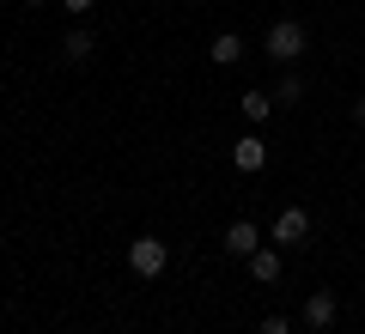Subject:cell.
Segmentation results:
<instances>
[{
  "label": "cell",
  "mask_w": 365,
  "mask_h": 334,
  "mask_svg": "<svg viewBox=\"0 0 365 334\" xmlns=\"http://www.w3.org/2000/svg\"><path fill=\"white\" fill-rule=\"evenodd\" d=\"M220 244L232 249L237 261H244V256H256V249H262V231H256V219H232V225H225V237H220Z\"/></svg>",
  "instance_id": "277c9868"
},
{
  "label": "cell",
  "mask_w": 365,
  "mask_h": 334,
  "mask_svg": "<svg viewBox=\"0 0 365 334\" xmlns=\"http://www.w3.org/2000/svg\"><path fill=\"white\" fill-rule=\"evenodd\" d=\"M232 165L244 170V177H256V170L268 165V140H262V134H244V140H232Z\"/></svg>",
  "instance_id": "5b68a950"
},
{
  "label": "cell",
  "mask_w": 365,
  "mask_h": 334,
  "mask_svg": "<svg viewBox=\"0 0 365 334\" xmlns=\"http://www.w3.org/2000/svg\"><path fill=\"white\" fill-rule=\"evenodd\" d=\"M262 49H268L280 67H292V61L304 55V25H299V19H274L268 37H262Z\"/></svg>",
  "instance_id": "6da1fadb"
},
{
  "label": "cell",
  "mask_w": 365,
  "mask_h": 334,
  "mask_svg": "<svg viewBox=\"0 0 365 334\" xmlns=\"http://www.w3.org/2000/svg\"><path fill=\"white\" fill-rule=\"evenodd\" d=\"M335 292H311L304 298V328H335Z\"/></svg>",
  "instance_id": "52a82bcc"
},
{
  "label": "cell",
  "mask_w": 365,
  "mask_h": 334,
  "mask_svg": "<svg viewBox=\"0 0 365 334\" xmlns=\"http://www.w3.org/2000/svg\"><path fill=\"white\" fill-rule=\"evenodd\" d=\"M274 103H304V79L292 73V67L280 73V85H274Z\"/></svg>",
  "instance_id": "8fae6325"
},
{
  "label": "cell",
  "mask_w": 365,
  "mask_h": 334,
  "mask_svg": "<svg viewBox=\"0 0 365 334\" xmlns=\"http://www.w3.org/2000/svg\"><path fill=\"white\" fill-rule=\"evenodd\" d=\"M256 334H292V322H287V316H262Z\"/></svg>",
  "instance_id": "7c38bea8"
},
{
  "label": "cell",
  "mask_w": 365,
  "mask_h": 334,
  "mask_svg": "<svg viewBox=\"0 0 365 334\" xmlns=\"http://www.w3.org/2000/svg\"><path fill=\"white\" fill-rule=\"evenodd\" d=\"M244 268H250V280H256V286H274L287 261H280V249H268V244H262L256 256H244Z\"/></svg>",
  "instance_id": "8992f818"
},
{
  "label": "cell",
  "mask_w": 365,
  "mask_h": 334,
  "mask_svg": "<svg viewBox=\"0 0 365 334\" xmlns=\"http://www.w3.org/2000/svg\"><path fill=\"white\" fill-rule=\"evenodd\" d=\"M353 122H359V128H365V98H353Z\"/></svg>",
  "instance_id": "5bb4252c"
},
{
  "label": "cell",
  "mask_w": 365,
  "mask_h": 334,
  "mask_svg": "<svg viewBox=\"0 0 365 334\" xmlns=\"http://www.w3.org/2000/svg\"><path fill=\"white\" fill-rule=\"evenodd\" d=\"M67 13H91V6H98V0H61Z\"/></svg>",
  "instance_id": "4fadbf2b"
},
{
  "label": "cell",
  "mask_w": 365,
  "mask_h": 334,
  "mask_svg": "<svg viewBox=\"0 0 365 334\" xmlns=\"http://www.w3.org/2000/svg\"><path fill=\"white\" fill-rule=\"evenodd\" d=\"M237 110H244L250 128H262V122L274 116V98H268V91H244V98H237Z\"/></svg>",
  "instance_id": "9c48e42d"
},
{
  "label": "cell",
  "mask_w": 365,
  "mask_h": 334,
  "mask_svg": "<svg viewBox=\"0 0 365 334\" xmlns=\"http://www.w3.org/2000/svg\"><path fill=\"white\" fill-rule=\"evenodd\" d=\"M165 261H170V249L158 244V237H134V244H128V268H134V280H158V273H165Z\"/></svg>",
  "instance_id": "7a4b0ae2"
},
{
  "label": "cell",
  "mask_w": 365,
  "mask_h": 334,
  "mask_svg": "<svg viewBox=\"0 0 365 334\" xmlns=\"http://www.w3.org/2000/svg\"><path fill=\"white\" fill-rule=\"evenodd\" d=\"M91 49H98L91 31H67V37H61V55H67V61H91Z\"/></svg>",
  "instance_id": "30bf717a"
},
{
  "label": "cell",
  "mask_w": 365,
  "mask_h": 334,
  "mask_svg": "<svg viewBox=\"0 0 365 334\" xmlns=\"http://www.w3.org/2000/svg\"><path fill=\"white\" fill-rule=\"evenodd\" d=\"M304 237H311V213H304V207H280V219H274V244L299 249Z\"/></svg>",
  "instance_id": "3957f363"
},
{
  "label": "cell",
  "mask_w": 365,
  "mask_h": 334,
  "mask_svg": "<svg viewBox=\"0 0 365 334\" xmlns=\"http://www.w3.org/2000/svg\"><path fill=\"white\" fill-rule=\"evenodd\" d=\"M207 55H213L220 67H237V61H244V37H237V31H220V37L207 43Z\"/></svg>",
  "instance_id": "ba28073f"
}]
</instances>
